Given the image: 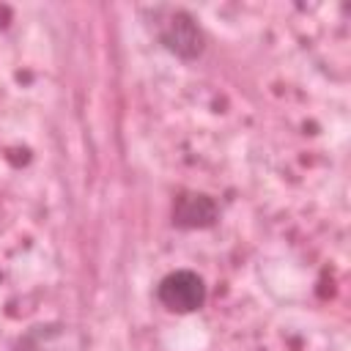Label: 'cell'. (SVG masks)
Segmentation results:
<instances>
[{"label":"cell","mask_w":351,"mask_h":351,"mask_svg":"<svg viewBox=\"0 0 351 351\" xmlns=\"http://www.w3.org/2000/svg\"><path fill=\"white\" fill-rule=\"evenodd\" d=\"M159 38L170 52L181 58H195L203 52V33L197 22L184 11H167V16L159 19Z\"/></svg>","instance_id":"obj_2"},{"label":"cell","mask_w":351,"mask_h":351,"mask_svg":"<svg viewBox=\"0 0 351 351\" xmlns=\"http://www.w3.org/2000/svg\"><path fill=\"white\" fill-rule=\"evenodd\" d=\"M156 299L170 313H195L206 302V282L197 271L178 269V271H170L167 277H162V282L156 288Z\"/></svg>","instance_id":"obj_1"}]
</instances>
